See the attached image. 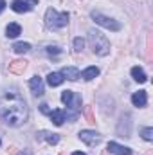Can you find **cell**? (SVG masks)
Returning <instances> with one entry per match:
<instances>
[{
  "instance_id": "cell-1",
  "label": "cell",
  "mask_w": 153,
  "mask_h": 155,
  "mask_svg": "<svg viewBox=\"0 0 153 155\" xmlns=\"http://www.w3.org/2000/svg\"><path fill=\"white\" fill-rule=\"evenodd\" d=\"M29 110L24 97L16 92H7L0 97V119L7 126H20L27 121Z\"/></svg>"
},
{
  "instance_id": "cell-2",
  "label": "cell",
  "mask_w": 153,
  "mask_h": 155,
  "mask_svg": "<svg viewBox=\"0 0 153 155\" xmlns=\"http://www.w3.org/2000/svg\"><path fill=\"white\" fill-rule=\"evenodd\" d=\"M88 43H90V49L94 51V54H97V56H106L110 52V41L101 31H96V29L88 31Z\"/></svg>"
},
{
  "instance_id": "cell-3",
  "label": "cell",
  "mask_w": 153,
  "mask_h": 155,
  "mask_svg": "<svg viewBox=\"0 0 153 155\" xmlns=\"http://www.w3.org/2000/svg\"><path fill=\"white\" fill-rule=\"evenodd\" d=\"M45 24L50 29H61L69 24V13H58L56 9L49 7L45 13Z\"/></svg>"
},
{
  "instance_id": "cell-4",
  "label": "cell",
  "mask_w": 153,
  "mask_h": 155,
  "mask_svg": "<svg viewBox=\"0 0 153 155\" xmlns=\"http://www.w3.org/2000/svg\"><path fill=\"white\" fill-rule=\"evenodd\" d=\"M90 16H92V20H94L97 25H101V27H105V29L121 31V24H119L117 20H114V18H110V16H105V15H101V13H97V11H92Z\"/></svg>"
},
{
  "instance_id": "cell-5",
  "label": "cell",
  "mask_w": 153,
  "mask_h": 155,
  "mask_svg": "<svg viewBox=\"0 0 153 155\" xmlns=\"http://www.w3.org/2000/svg\"><path fill=\"white\" fill-rule=\"evenodd\" d=\"M61 101L70 108V110H79L81 108V96L72 92V90H65L61 92Z\"/></svg>"
},
{
  "instance_id": "cell-6",
  "label": "cell",
  "mask_w": 153,
  "mask_h": 155,
  "mask_svg": "<svg viewBox=\"0 0 153 155\" xmlns=\"http://www.w3.org/2000/svg\"><path fill=\"white\" fill-rule=\"evenodd\" d=\"M79 139L85 144H88V146H97L101 143V135L97 132H94V130H81L79 132Z\"/></svg>"
},
{
  "instance_id": "cell-7",
  "label": "cell",
  "mask_w": 153,
  "mask_h": 155,
  "mask_svg": "<svg viewBox=\"0 0 153 155\" xmlns=\"http://www.w3.org/2000/svg\"><path fill=\"white\" fill-rule=\"evenodd\" d=\"M36 4H38V0H13L11 9L15 13H27V11L34 9Z\"/></svg>"
},
{
  "instance_id": "cell-8",
  "label": "cell",
  "mask_w": 153,
  "mask_h": 155,
  "mask_svg": "<svg viewBox=\"0 0 153 155\" xmlns=\"http://www.w3.org/2000/svg\"><path fill=\"white\" fill-rule=\"evenodd\" d=\"M25 69H27V61L25 60H15V61L7 63V71L11 74H24Z\"/></svg>"
},
{
  "instance_id": "cell-9",
  "label": "cell",
  "mask_w": 153,
  "mask_h": 155,
  "mask_svg": "<svg viewBox=\"0 0 153 155\" xmlns=\"http://www.w3.org/2000/svg\"><path fill=\"white\" fill-rule=\"evenodd\" d=\"M29 87H31V92H33L34 96H43V92H45V88H43V81H41V78L40 76H33L31 78Z\"/></svg>"
},
{
  "instance_id": "cell-10",
  "label": "cell",
  "mask_w": 153,
  "mask_h": 155,
  "mask_svg": "<svg viewBox=\"0 0 153 155\" xmlns=\"http://www.w3.org/2000/svg\"><path fill=\"white\" fill-rule=\"evenodd\" d=\"M110 153H114V155H132L133 152L130 150V148H126V146H121V144H117V143H108V148H106Z\"/></svg>"
},
{
  "instance_id": "cell-11",
  "label": "cell",
  "mask_w": 153,
  "mask_h": 155,
  "mask_svg": "<svg viewBox=\"0 0 153 155\" xmlns=\"http://www.w3.org/2000/svg\"><path fill=\"white\" fill-rule=\"evenodd\" d=\"M132 103H133L135 107H139V108L146 107V103H148V94H146V90H139V92H135V94L132 96Z\"/></svg>"
},
{
  "instance_id": "cell-12",
  "label": "cell",
  "mask_w": 153,
  "mask_h": 155,
  "mask_svg": "<svg viewBox=\"0 0 153 155\" xmlns=\"http://www.w3.org/2000/svg\"><path fill=\"white\" fill-rule=\"evenodd\" d=\"M36 135H38V139L47 141L49 144H58V143H60V135H58V134H52V132H47V130H41Z\"/></svg>"
},
{
  "instance_id": "cell-13",
  "label": "cell",
  "mask_w": 153,
  "mask_h": 155,
  "mask_svg": "<svg viewBox=\"0 0 153 155\" xmlns=\"http://www.w3.org/2000/svg\"><path fill=\"white\" fill-rule=\"evenodd\" d=\"M49 116H50L52 123H54L56 126H61V124H63V121L67 119V112H63V110H52Z\"/></svg>"
},
{
  "instance_id": "cell-14",
  "label": "cell",
  "mask_w": 153,
  "mask_h": 155,
  "mask_svg": "<svg viewBox=\"0 0 153 155\" xmlns=\"http://www.w3.org/2000/svg\"><path fill=\"white\" fill-rule=\"evenodd\" d=\"M63 79H65V78L61 76V72H50V74L47 76V83H49L50 87H60V85L63 83Z\"/></svg>"
},
{
  "instance_id": "cell-15",
  "label": "cell",
  "mask_w": 153,
  "mask_h": 155,
  "mask_svg": "<svg viewBox=\"0 0 153 155\" xmlns=\"http://www.w3.org/2000/svg\"><path fill=\"white\" fill-rule=\"evenodd\" d=\"M61 76L67 78V79H70V81H76L77 78H79V71H77L76 67H65V69L61 71Z\"/></svg>"
},
{
  "instance_id": "cell-16",
  "label": "cell",
  "mask_w": 153,
  "mask_h": 155,
  "mask_svg": "<svg viewBox=\"0 0 153 155\" xmlns=\"http://www.w3.org/2000/svg\"><path fill=\"white\" fill-rule=\"evenodd\" d=\"M20 33H22V27H20L18 24H9V25L5 27V36H7V38H16Z\"/></svg>"
},
{
  "instance_id": "cell-17",
  "label": "cell",
  "mask_w": 153,
  "mask_h": 155,
  "mask_svg": "<svg viewBox=\"0 0 153 155\" xmlns=\"http://www.w3.org/2000/svg\"><path fill=\"white\" fill-rule=\"evenodd\" d=\"M99 76V69L97 67H88V69H85L83 71V74H81V78L85 79V81H90V79H94V78Z\"/></svg>"
},
{
  "instance_id": "cell-18",
  "label": "cell",
  "mask_w": 153,
  "mask_h": 155,
  "mask_svg": "<svg viewBox=\"0 0 153 155\" xmlns=\"http://www.w3.org/2000/svg\"><path fill=\"white\" fill-rule=\"evenodd\" d=\"M132 78H133L135 81H139V83H144V81L148 79L146 72H144L141 67H133V69H132Z\"/></svg>"
},
{
  "instance_id": "cell-19",
  "label": "cell",
  "mask_w": 153,
  "mask_h": 155,
  "mask_svg": "<svg viewBox=\"0 0 153 155\" xmlns=\"http://www.w3.org/2000/svg\"><path fill=\"white\" fill-rule=\"evenodd\" d=\"M13 51L18 52V54H25V52L31 51V43H27V41H18V43L13 45Z\"/></svg>"
},
{
  "instance_id": "cell-20",
  "label": "cell",
  "mask_w": 153,
  "mask_h": 155,
  "mask_svg": "<svg viewBox=\"0 0 153 155\" xmlns=\"http://www.w3.org/2000/svg\"><path fill=\"white\" fill-rule=\"evenodd\" d=\"M142 139H146V141H153V128H142Z\"/></svg>"
},
{
  "instance_id": "cell-21",
  "label": "cell",
  "mask_w": 153,
  "mask_h": 155,
  "mask_svg": "<svg viewBox=\"0 0 153 155\" xmlns=\"http://www.w3.org/2000/svg\"><path fill=\"white\" fill-rule=\"evenodd\" d=\"M83 47H85V40L83 38H74V51H76V52H81Z\"/></svg>"
},
{
  "instance_id": "cell-22",
  "label": "cell",
  "mask_w": 153,
  "mask_h": 155,
  "mask_svg": "<svg viewBox=\"0 0 153 155\" xmlns=\"http://www.w3.org/2000/svg\"><path fill=\"white\" fill-rule=\"evenodd\" d=\"M85 117H86V121H88V123H92V124L96 123L94 114H92V107H86V108H85Z\"/></svg>"
},
{
  "instance_id": "cell-23",
  "label": "cell",
  "mask_w": 153,
  "mask_h": 155,
  "mask_svg": "<svg viewBox=\"0 0 153 155\" xmlns=\"http://www.w3.org/2000/svg\"><path fill=\"white\" fill-rule=\"evenodd\" d=\"M60 52H61V49L56 47V45H49V47H47V54H50V56H56V54H60Z\"/></svg>"
},
{
  "instance_id": "cell-24",
  "label": "cell",
  "mask_w": 153,
  "mask_h": 155,
  "mask_svg": "<svg viewBox=\"0 0 153 155\" xmlns=\"http://www.w3.org/2000/svg\"><path fill=\"white\" fill-rule=\"evenodd\" d=\"M40 110H41L43 114H50V112H52V110L49 108V105H45V103H41V105H40Z\"/></svg>"
},
{
  "instance_id": "cell-25",
  "label": "cell",
  "mask_w": 153,
  "mask_h": 155,
  "mask_svg": "<svg viewBox=\"0 0 153 155\" xmlns=\"http://www.w3.org/2000/svg\"><path fill=\"white\" fill-rule=\"evenodd\" d=\"M5 9V0H0V13Z\"/></svg>"
},
{
  "instance_id": "cell-26",
  "label": "cell",
  "mask_w": 153,
  "mask_h": 155,
  "mask_svg": "<svg viewBox=\"0 0 153 155\" xmlns=\"http://www.w3.org/2000/svg\"><path fill=\"white\" fill-rule=\"evenodd\" d=\"M20 155H33V152H31V150H27V148H25V150H24V152H20Z\"/></svg>"
},
{
  "instance_id": "cell-27",
  "label": "cell",
  "mask_w": 153,
  "mask_h": 155,
  "mask_svg": "<svg viewBox=\"0 0 153 155\" xmlns=\"http://www.w3.org/2000/svg\"><path fill=\"white\" fill-rule=\"evenodd\" d=\"M72 155H86V153H83V152H74Z\"/></svg>"
},
{
  "instance_id": "cell-28",
  "label": "cell",
  "mask_w": 153,
  "mask_h": 155,
  "mask_svg": "<svg viewBox=\"0 0 153 155\" xmlns=\"http://www.w3.org/2000/svg\"><path fill=\"white\" fill-rule=\"evenodd\" d=\"M60 155H65V153H60Z\"/></svg>"
},
{
  "instance_id": "cell-29",
  "label": "cell",
  "mask_w": 153,
  "mask_h": 155,
  "mask_svg": "<svg viewBox=\"0 0 153 155\" xmlns=\"http://www.w3.org/2000/svg\"><path fill=\"white\" fill-rule=\"evenodd\" d=\"M0 144H2V141H0Z\"/></svg>"
}]
</instances>
